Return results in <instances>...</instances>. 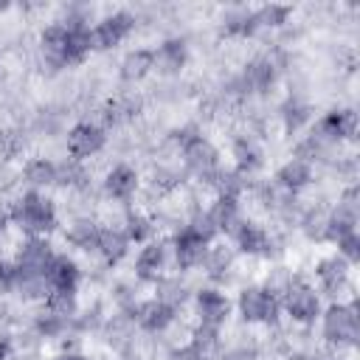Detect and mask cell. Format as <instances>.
<instances>
[{
  "label": "cell",
  "instance_id": "cell-1",
  "mask_svg": "<svg viewBox=\"0 0 360 360\" xmlns=\"http://www.w3.org/2000/svg\"><path fill=\"white\" fill-rule=\"evenodd\" d=\"M6 211H8V225L17 236H56L62 225L56 194L20 188L6 200Z\"/></svg>",
  "mask_w": 360,
  "mask_h": 360
},
{
  "label": "cell",
  "instance_id": "cell-2",
  "mask_svg": "<svg viewBox=\"0 0 360 360\" xmlns=\"http://www.w3.org/2000/svg\"><path fill=\"white\" fill-rule=\"evenodd\" d=\"M318 346L329 354H357L360 346V307L352 301H326L315 321Z\"/></svg>",
  "mask_w": 360,
  "mask_h": 360
},
{
  "label": "cell",
  "instance_id": "cell-3",
  "mask_svg": "<svg viewBox=\"0 0 360 360\" xmlns=\"http://www.w3.org/2000/svg\"><path fill=\"white\" fill-rule=\"evenodd\" d=\"M177 160L188 177V183H194L197 188H202L205 194H211L219 172L225 169V152H222V141H217L205 127L194 129L177 149Z\"/></svg>",
  "mask_w": 360,
  "mask_h": 360
},
{
  "label": "cell",
  "instance_id": "cell-4",
  "mask_svg": "<svg viewBox=\"0 0 360 360\" xmlns=\"http://www.w3.org/2000/svg\"><path fill=\"white\" fill-rule=\"evenodd\" d=\"M357 267H352L346 259H340L332 248H323L309 267H304L307 278L318 287L323 301H352L357 298Z\"/></svg>",
  "mask_w": 360,
  "mask_h": 360
},
{
  "label": "cell",
  "instance_id": "cell-5",
  "mask_svg": "<svg viewBox=\"0 0 360 360\" xmlns=\"http://www.w3.org/2000/svg\"><path fill=\"white\" fill-rule=\"evenodd\" d=\"M222 152H225V163L245 172V174H253V177H262L270 172V160H273V146L250 127H231L225 141H222Z\"/></svg>",
  "mask_w": 360,
  "mask_h": 360
},
{
  "label": "cell",
  "instance_id": "cell-6",
  "mask_svg": "<svg viewBox=\"0 0 360 360\" xmlns=\"http://www.w3.org/2000/svg\"><path fill=\"white\" fill-rule=\"evenodd\" d=\"M233 295V321L248 329H273L281 323V304L278 295H273L262 281H248Z\"/></svg>",
  "mask_w": 360,
  "mask_h": 360
},
{
  "label": "cell",
  "instance_id": "cell-7",
  "mask_svg": "<svg viewBox=\"0 0 360 360\" xmlns=\"http://www.w3.org/2000/svg\"><path fill=\"white\" fill-rule=\"evenodd\" d=\"M141 28V20L135 14V8L127 6H112V8H101V14L96 17L90 34H93V51L96 56H107L121 51Z\"/></svg>",
  "mask_w": 360,
  "mask_h": 360
},
{
  "label": "cell",
  "instance_id": "cell-8",
  "mask_svg": "<svg viewBox=\"0 0 360 360\" xmlns=\"http://www.w3.org/2000/svg\"><path fill=\"white\" fill-rule=\"evenodd\" d=\"M110 146H112V135L87 115L73 118L62 135V155L79 163H96L110 152Z\"/></svg>",
  "mask_w": 360,
  "mask_h": 360
},
{
  "label": "cell",
  "instance_id": "cell-9",
  "mask_svg": "<svg viewBox=\"0 0 360 360\" xmlns=\"http://www.w3.org/2000/svg\"><path fill=\"white\" fill-rule=\"evenodd\" d=\"M98 191L107 202L138 205L143 197V169L129 158H118L98 172Z\"/></svg>",
  "mask_w": 360,
  "mask_h": 360
},
{
  "label": "cell",
  "instance_id": "cell-10",
  "mask_svg": "<svg viewBox=\"0 0 360 360\" xmlns=\"http://www.w3.org/2000/svg\"><path fill=\"white\" fill-rule=\"evenodd\" d=\"M186 318L191 323L200 326H214V329H225L233 321V295L231 290L211 284V281H200L191 292V301L186 307Z\"/></svg>",
  "mask_w": 360,
  "mask_h": 360
},
{
  "label": "cell",
  "instance_id": "cell-11",
  "mask_svg": "<svg viewBox=\"0 0 360 360\" xmlns=\"http://www.w3.org/2000/svg\"><path fill=\"white\" fill-rule=\"evenodd\" d=\"M278 304H281V321L287 326H295V329H312L321 309H323V295L318 292V287L307 278V273L292 284L287 287L281 295H278Z\"/></svg>",
  "mask_w": 360,
  "mask_h": 360
},
{
  "label": "cell",
  "instance_id": "cell-12",
  "mask_svg": "<svg viewBox=\"0 0 360 360\" xmlns=\"http://www.w3.org/2000/svg\"><path fill=\"white\" fill-rule=\"evenodd\" d=\"M309 129L335 146H354L360 132V115L354 101H332L329 107L318 110Z\"/></svg>",
  "mask_w": 360,
  "mask_h": 360
},
{
  "label": "cell",
  "instance_id": "cell-13",
  "mask_svg": "<svg viewBox=\"0 0 360 360\" xmlns=\"http://www.w3.org/2000/svg\"><path fill=\"white\" fill-rule=\"evenodd\" d=\"M155 79L177 82L194 62V39L186 31H169L155 45Z\"/></svg>",
  "mask_w": 360,
  "mask_h": 360
},
{
  "label": "cell",
  "instance_id": "cell-14",
  "mask_svg": "<svg viewBox=\"0 0 360 360\" xmlns=\"http://www.w3.org/2000/svg\"><path fill=\"white\" fill-rule=\"evenodd\" d=\"M127 270H129V276H132L135 281H141V284L149 287V290H152L163 276L174 273L169 236L160 233V236H155L152 242L138 245V248L132 250V259H129Z\"/></svg>",
  "mask_w": 360,
  "mask_h": 360
},
{
  "label": "cell",
  "instance_id": "cell-15",
  "mask_svg": "<svg viewBox=\"0 0 360 360\" xmlns=\"http://www.w3.org/2000/svg\"><path fill=\"white\" fill-rule=\"evenodd\" d=\"M318 115V104L312 96L301 93H281V98L273 104V127L276 135L284 138L287 143L298 135H304Z\"/></svg>",
  "mask_w": 360,
  "mask_h": 360
},
{
  "label": "cell",
  "instance_id": "cell-16",
  "mask_svg": "<svg viewBox=\"0 0 360 360\" xmlns=\"http://www.w3.org/2000/svg\"><path fill=\"white\" fill-rule=\"evenodd\" d=\"M211 25H214L217 39L228 42V45H245V42H256L262 37L256 17H253V6H245V3L217 8V17Z\"/></svg>",
  "mask_w": 360,
  "mask_h": 360
},
{
  "label": "cell",
  "instance_id": "cell-17",
  "mask_svg": "<svg viewBox=\"0 0 360 360\" xmlns=\"http://www.w3.org/2000/svg\"><path fill=\"white\" fill-rule=\"evenodd\" d=\"M101 222L96 219V214H73V217H62V225L56 231V242L62 250L79 256V259H93V248L98 239Z\"/></svg>",
  "mask_w": 360,
  "mask_h": 360
},
{
  "label": "cell",
  "instance_id": "cell-18",
  "mask_svg": "<svg viewBox=\"0 0 360 360\" xmlns=\"http://www.w3.org/2000/svg\"><path fill=\"white\" fill-rule=\"evenodd\" d=\"M155 79V51L152 45H129L115 59V82L124 90H138Z\"/></svg>",
  "mask_w": 360,
  "mask_h": 360
},
{
  "label": "cell",
  "instance_id": "cell-19",
  "mask_svg": "<svg viewBox=\"0 0 360 360\" xmlns=\"http://www.w3.org/2000/svg\"><path fill=\"white\" fill-rule=\"evenodd\" d=\"M270 183L287 194H295V197H304L315 188L318 183V169L309 166L307 160L301 158H292V155H284L281 160H276L267 172Z\"/></svg>",
  "mask_w": 360,
  "mask_h": 360
},
{
  "label": "cell",
  "instance_id": "cell-20",
  "mask_svg": "<svg viewBox=\"0 0 360 360\" xmlns=\"http://www.w3.org/2000/svg\"><path fill=\"white\" fill-rule=\"evenodd\" d=\"M169 236V248H172V262L177 273H197L200 276V264L205 259L208 250V239L202 233H197L191 225H180L174 228Z\"/></svg>",
  "mask_w": 360,
  "mask_h": 360
},
{
  "label": "cell",
  "instance_id": "cell-21",
  "mask_svg": "<svg viewBox=\"0 0 360 360\" xmlns=\"http://www.w3.org/2000/svg\"><path fill=\"white\" fill-rule=\"evenodd\" d=\"M17 172H20V188L56 194V186H59V158L56 155L34 149L17 166Z\"/></svg>",
  "mask_w": 360,
  "mask_h": 360
},
{
  "label": "cell",
  "instance_id": "cell-22",
  "mask_svg": "<svg viewBox=\"0 0 360 360\" xmlns=\"http://www.w3.org/2000/svg\"><path fill=\"white\" fill-rule=\"evenodd\" d=\"M56 253H59L56 236H17L6 256H11V262L22 270L45 273Z\"/></svg>",
  "mask_w": 360,
  "mask_h": 360
},
{
  "label": "cell",
  "instance_id": "cell-23",
  "mask_svg": "<svg viewBox=\"0 0 360 360\" xmlns=\"http://www.w3.org/2000/svg\"><path fill=\"white\" fill-rule=\"evenodd\" d=\"M132 250H135V245L127 239V233L118 225H101L98 239H96V248H93V259L104 270L115 273V270H124L129 264Z\"/></svg>",
  "mask_w": 360,
  "mask_h": 360
},
{
  "label": "cell",
  "instance_id": "cell-24",
  "mask_svg": "<svg viewBox=\"0 0 360 360\" xmlns=\"http://www.w3.org/2000/svg\"><path fill=\"white\" fill-rule=\"evenodd\" d=\"M183 315H186V312H177L174 307L158 301L152 292L132 309V318H135V323H138V332L146 335V338H160V335H166Z\"/></svg>",
  "mask_w": 360,
  "mask_h": 360
},
{
  "label": "cell",
  "instance_id": "cell-25",
  "mask_svg": "<svg viewBox=\"0 0 360 360\" xmlns=\"http://www.w3.org/2000/svg\"><path fill=\"white\" fill-rule=\"evenodd\" d=\"M45 278H48L51 292H82L87 270H84V262L79 256L59 248V253L53 256V262L45 270Z\"/></svg>",
  "mask_w": 360,
  "mask_h": 360
},
{
  "label": "cell",
  "instance_id": "cell-26",
  "mask_svg": "<svg viewBox=\"0 0 360 360\" xmlns=\"http://www.w3.org/2000/svg\"><path fill=\"white\" fill-rule=\"evenodd\" d=\"M236 264H239L236 250H233L225 239H217V242H211L208 250H205V259H202V264H200V278L231 290V278H233Z\"/></svg>",
  "mask_w": 360,
  "mask_h": 360
},
{
  "label": "cell",
  "instance_id": "cell-27",
  "mask_svg": "<svg viewBox=\"0 0 360 360\" xmlns=\"http://www.w3.org/2000/svg\"><path fill=\"white\" fill-rule=\"evenodd\" d=\"M202 211H205V217L211 219V225H214V231H217L219 239H228V236L239 228V222L248 217L245 202L236 200V197H225V194H211V197L205 200Z\"/></svg>",
  "mask_w": 360,
  "mask_h": 360
},
{
  "label": "cell",
  "instance_id": "cell-28",
  "mask_svg": "<svg viewBox=\"0 0 360 360\" xmlns=\"http://www.w3.org/2000/svg\"><path fill=\"white\" fill-rule=\"evenodd\" d=\"M31 152H34V141L22 124L17 121L0 124V163L20 166Z\"/></svg>",
  "mask_w": 360,
  "mask_h": 360
},
{
  "label": "cell",
  "instance_id": "cell-29",
  "mask_svg": "<svg viewBox=\"0 0 360 360\" xmlns=\"http://www.w3.org/2000/svg\"><path fill=\"white\" fill-rule=\"evenodd\" d=\"M301 276H304V267H301V264H295L292 259H276V262L259 264L256 281H262L273 295H281V292H284L287 287H292Z\"/></svg>",
  "mask_w": 360,
  "mask_h": 360
},
{
  "label": "cell",
  "instance_id": "cell-30",
  "mask_svg": "<svg viewBox=\"0 0 360 360\" xmlns=\"http://www.w3.org/2000/svg\"><path fill=\"white\" fill-rule=\"evenodd\" d=\"M253 17H256V25L262 31V37H276L281 31H287L295 20V8L290 3H262V6H253Z\"/></svg>",
  "mask_w": 360,
  "mask_h": 360
},
{
  "label": "cell",
  "instance_id": "cell-31",
  "mask_svg": "<svg viewBox=\"0 0 360 360\" xmlns=\"http://www.w3.org/2000/svg\"><path fill=\"white\" fill-rule=\"evenodd\" d=\"M121 231L127 233V239L138 248V245H146L152 242L155 236H160V228H158V219L155 214L146 208V205H129L124 222H121Z\"/></svg>",
  "mask_w": 360,
  "mask_h": 360
},
{
  "label": "cell",
  "instance_id": "cell-32",
  "mask_svg": "<svg viewBox=\"0 0 360 360\" xmlns=\"http://www.w3.org/2000/svg\"><path fill=\"white\" fill-rule=\"evenodd\" d=\"M51 346L25 323L11 326V360H45Z\"/></svg>",
  "mask_w": 360,
  "mask_h": 360
},
{
  "label": "cell",
  "instance_id": "cell-33",
  "mask_svg": "<svg viewBox=\"0 0 360 360\" xmlns=\"http://www.w3.org/2000/svg\"><path fill=\"white\" fill-rule=\"evenodd\" d=\"M188 343H191V346H194L205 360H217V357L222 354L225 338H222V329L191 323V329H188Z\"/></svg>",
  "mask_w": 360,
  "mask_h": 360
},
{
  "label": "cell",
  "instance_id": "cell-34",
  "mask_svg": "<svg viewBox=\"0 0 360 360\" xmlns=\"http://www.w3.org/2000/svg\"><path fill=\"white\" fill-rule=\"evenodd\" d=\"M42 307L48 312H53V315H59V318H65V321L73 323V318L84 307V298H82V292H48V298L42 301Z\"/></svg>",
  "mask_w": 360,
  "mask_h": 360
},
{
  "label": "cell",
  "instance_id": "cell-35",
  "mask_svg": "<svg viewBox=\"0 0 360 360\" xmlns=\"http://www.w3.org/2000/svg\"><path fill=\"white\" fill-rule=\"evenodd\" d=\"M332 250H335L340 259H346L352 267H357V264H360V231H354V233L338 239V242L332 245Z\"/></svg>",
  "mask_w": 360,
  "mask_h": 360
},
{
  "label": "cell",
  "instance_id": "cell-36",
  "mask_svg": "<svg viewBox=\"0 0 360 360\" xmlns=\"http://www.w3.org/2000/svg\"><path fill=\"white\" fill-rule=\"evenodd\" d=\"M45 360H101V357L90 349H51Z\"/></svg>",
  "mask_w": 360,
  "mask_h": 360
},
{
  "label": "cell",
  "instance_id": "cell-37",
  "mask_svg": "<svg viewBox=\"0 0 360 360\" xmlns=\"http://www.w3.org/2000/svg\"><path fill=\"white\" fill-rule=\"evenodd\" d=\"M166 360H205V357H202V354H200L188 340H183V343H177V346L169 352V357H166Z\"/></svg>",
  "mask_w": 360,
  "mask_h": 360
},
{
  "label": "cell",
  "instance_id": "cell-38",
  "mask_svg": "<svg viewBox=\"0 0 360 360\" xmlns=\"http://www.w3.org/2000/svg\"><path fill=\"white\" fill-rule=\"evenodd\" d=\"M0 360H11V329L0 326Z\"/></svg>",
  "mask_w": 360,
  "mask_h": 360
},
{
  "label": "cell",
  "instance_id": "cell-39",
  "mask_svg": "<svg viewBox=\"0 0 360 360\" xmlns=\"http://www.w3.org/2000/svg\"><path fill=\"white\" fill-rule=\"evenodd\" d=\"M276 360H309V352H295V349H290V352L278 354Z\"/></svg>",
  "mask_w": 360,
  "mask_h": 360
},
{
  "label": "cell",
  "instance_id": "cell-40",
  "mask_svg": "<svg viewBox=\"0 0 360 360\" xmlns=\"http://www.w3.org/2000/svg\"><path fill=\"white\" fill-rule=\"evenodd\" d=\"M107 360H135V357H107Z\"/></svg>",
  "mask_w": 360,
  "mask_h": 360
}]
</instances>
